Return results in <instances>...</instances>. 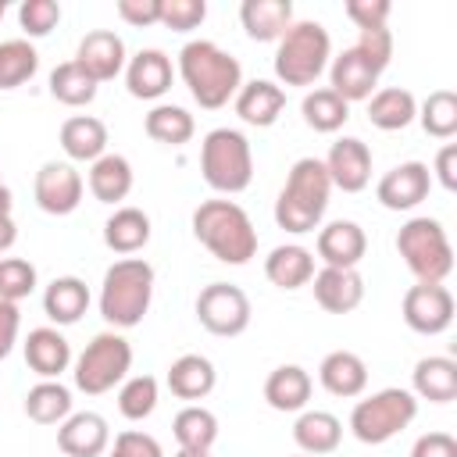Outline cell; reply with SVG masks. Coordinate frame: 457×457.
Returning <instances> with one entry per match:
<instances>
[{"label":"cell","mask_w":457,"mask_h":457,"mask_svg":"<svg viewBox=\"0 0 457 457\" xmlns=\"http://www.w3.org/2000/svg\"><path fill=\"white\" fill-rule=\"evenodd\" d=\"M179 75H182L189 96L207 111H218L228 100H236V93L243 86L239 61L211 39H193L179 50Z\"/></svg>","instance_id":"1"},{"label":"cell","mask_w":457,"mask_h":457,"mask_svg":"<svg viewBox=\"0 0 457 457\" xmlns=\"http://www.w3.org/2000/svg\"><path fill=\"white\" fill-rule=\"evenodd\" d=\"M193 236L221 264H246L257 253V228L236 200H204L193 211Z\"/></svg>","instance_id":"2"},{"label":"cell","mask_w":457,"mask_h":457,"mask_svg":"<svg viewBox=\"0 0 457 457\" xmlns=\"http://www.w3.org/2000/svg\"><path fill=\"white\" fill-rule=\"evenodd\" d=\"M328 193H332V182H328V171L318 157H300L293 168H289V179L275 200V221L278 228L286 232H314L325 207H328Z\"/></svg>","instance_id":"3"},{"label":"cell","mask_w":457,"mask_h":457,"mask_svg":"<svg viewBox=\"0 0 457 457\" xmlns=\"http://www.w3.org/2000/svg\"><path fill=\"white\" fill-rule=\"evenodd\" d=\"M154 300V268L143 257H121L104 271L100 314L114 328H132L146 318Z\"/></svg>","instance_id":"4"},{"label":"cell","mask_w":457,"mask_h":457,"mask_svg":"<svg viewBox=\"0 0 457 457\" xmlns=\"http://www.w3.org/2000/svg\"><path fill=\"white\" fill-rule=\"evenodd\" d=\"M332 39L321 21H293L275 50V75L282 86H314L328 68Z\"/></svg>","instance_id":"5"},{"label":"cell","mask_w":457,"mask_h":457,"mask_svg":"<svg viewBox=\"0 0 457 457\" xmlns=\"http://www.w3.org/2000/svg\"><path fill=\"white\" fill-rule=\"evenodd\" d=\"M200 171L214 193H243L253 182V150L239 129H211L200 143Z\"/></svg>","instance_id":"6"},{"label":"cell","mask_w":457,"mask_h":457,"mask_svg":"<svg viewBox=\"0 0 457 457\" xmlns=\"http://www.w3.org/2000/svg\"><path fill=\"white\" fill-rule=\"evenodd\" d=\"M418 414V396L411 389H378L364 400L353 403L350 411V432L364 443V446H382L389 443L396 432H403Z\"/></svg>","instance_id":"7"},{"label":"cell","mask_w":457,"mask_h":457,"mask_svg":"<svg viewBox=\"0 0 457 457\" xmlns=\"http://www.w3.org/2000/svg\"><path fill=\"white\" fill-rule=\"evenodd\" d=\"M396 250L418 282H443L453 271V246L436 218H411L396 232Z\"/></svg>","instance_id":"8"},{"label":"cell","mask_w":457,"mask_h":457,"mask_svg":"<svg viewBox=\"0 0 457 457\" xmlns=\"http://www.w3.org/2000/svg\"><path fill=\"white\" fill-rule=\"evenodd\" d=\"M132 368V346L118 332H100L86 343V350L75 361V386L86 396H100L114 389Z\"/></svg>","instance_id":"9"},{"label":"cell","mask_w":457,"mask_h":457,"mask_svg":"<svg viewBox=\"0 0 457 457\" xmlns=\"http://www.w3.org/2000/svg\"><path fill=\"white\" fill-rule=\"evenodd\" d=\"M250 296L232 282H211L196 296V318L211 336H239L250 325Z\"/></svg>","instance_id":"10"},{"label":"cell","mask_w":457,"mask_h":457,"mask_svg":"<svg viewBox=\"0 0 457 457\" xmlns=\"http://www.w3.org/2000/svg\"><path fill=\"white\" fill-rule=\"evenodd\" d=\"M403 321L421 336H439L453 321V293L443 282H418L403 293Z\"/></svg>","instance_id":"11"},{"label":"cell","mask_w":457,"mask_h":457,"mask_svg":"<svg viewBox=\"0 0 457 457\" xmlns=\"http://www.w3.org/2000/svg\"><path fill=\"white\" fill-rule=\"evenodd\" d=\"M82 189H86L82 186V175L68 161H46L36 171V182H32V193H36L39 211H46L54 218L71 214L82 204Z\"/></svg>","instance_id":"12"},{"label":"cell","mask_w":457,"mask_h":457,"mask_svg":"<svg viewBox=\"0 0 457 457\" xmlns=\"http://www.w3.org/2000/svg\"><path fill=\"white\" fill-rule=\"evenodd\" d=\"M428 189H432V171H428V164H421V161H403V164L389 168V171L378 179L375 196H378V204H382L386 211H411V207H418V204L428 196Z\"/></svg>","instance_id":"13"},{"label":"cell","mask_w":457,"mask_h":457,"mask_svg":"<svg viewBox=\"0 0 457 457\" xmlns=\"http://www.w3.org/2000/svg\"><path fill=\"white\" fill-rule=\"evenodd\" d=\"M328 171V182L343 193H361L371 182V150L357 136H343L332 143L328 157L321 161Z\"/></svg>","instance_id":"14"},{"label":"cell","mask_w":457,"mask_h":457,"mask_svg":"<svg viewBox=\"0 0 457 457\" xmlns=\"http://www.w3.org/2000/svg\"><path fill=\"white\" fill-rule=\"evenodd\" d=\"M75 64L100 86V82H111L114 75H121L125 68V43L118 32L111 29H96V32H86L79 50H75Z\"/></svg>","instance_id":"15"},{"label":"cell","mask_w":457,"mask_h":457,"mask_svg":"<svg viewBox=\"0 0 457 457\" xmlns=\"http://www.w3.org/2000/svg\"><path fill=\"white\" fill-rule=\"evenodd\" d=\"M57 446L64 457H100L111 446V428L107 418L96 411H79L68 414L57 425Z\"/></svg>","instance_id":"16"},{"label":"cell","mask_w":457,"mask_h":457,"mask_svg":"<svg viewBox=\"0 0 457 457\" xmlns=\"http://www.w3.org/2000/svg\"><path fill=\"white\" fill-rule=\"evenodd\" d=\"M171 79H175V68H171V57L157 46H146L139 50L129 64H125V86L136 100H157L171 89Z\"/></svg>","instance_id":"17"},{"label":"cell","mask_w":457,"mask_h":457,"mask_svg":"<svg viewBox=\"0 0 457 457\" xmlns=\"http://www.w3.org/2000/svg\"><path fill=\"white\" fill-rule=\"evenodd\" d=\"M314 300L328 314H350L364 300V278L357 268H321L314 278Z\"/></svg>","instance_id":"18"},{"label":"cell","mask_w":457,"mask_h":457,"mask_svg":"<svg viewBox=\"0 0 457 457\" xmlns=\"http://www.w3.org/2000/svg\"><path fill=\"white\" fill-rule=\"evenodd\" d=\"M378 68L361 54V50H353V46H346L339 57H332V68H328V79H332V93L336 96H343L346 104H353V100H368L371 96V89H375V82H378Z\"/></svg>","instance_id":"19"},{"label":"cell","mask_w":457,"mask_h":457,"mask_svg":"<svg viewBox=\"0 0 457 457\" xmlns=\"http://www.w3.org/2000/svg\"><path fill=\"white\" fill-rule=\"evenodd\" d=\"M364 253H368V236L357 221L339 218L318 232V257L325 261V268H357Z\"/></svg>","instance_id":"20"},{"label":"cell","mask_w":457,"mask_h":457,"mask_svg":"<svg viewBox=\"0 0 457 457\" xmlns=\"http://www.w3.org/2000/svg\"><path fill=\"white\" fill-rule=\"evenodd\" d=\"M239 21L250 39L278 43L286 36V29L293 25V4L289 0H243Z\"/></svg>","instance_id":"21"},{"label":"cell","mask_w":457,"mask_h":457,"mask_svg":"<svg viewBox=\"0 0 457 457\" xmlns=\"http://www.w3.org/2000/svg\"><path fill=\"white\" fill-rule=\"evenodd\" d=\"M286 107V93L282 86L268 82V79H253V82H243L239 93H236V114L246 121V125H257V129H268L278 121Z\"/></svg>","instance_id":"22"},{"label":"cell","mask_w":457,"mask_h":457,"mask_svg":"<svg viewBox=\"0 0 457 457\" xmlns=\"http://www.w3.org/2000/svg\"><path fill=\"white\" fill-rule=\"evenodd\" d=\"M318 378H321V386H325L332 396L353 400V396H361L364 386H368V364H364L353 350H332V353H325V361L318 364Z\"/></svg>","instance_id":"23"},{"label":"cell","mask_w":457,"mask_h":457,"mask_svg":"<svg viewBox=\"0 0 457 457\" xmlns=\"http://www.w3.org/2000/svg\"><path fill=\"white\" fill-rule=\"evenodd\" d=\"M25 364H29L39 378H57V375L68 371V364H71V346H68V339H64L57 328H50V325L32 328L29 339H25Z\"/></svg>","instance_id":"24"},{"label":"cell","mask_w":457,"mask_h":457,"mask_svg":"<svg viewBox=\"0 0 457 457\" xmlns=\"http://www.w3.org/2000/svg\"><path fill=\"white\" fill-rule=\"evenodd\" d=\"M264 275L278 289H300L314 278V253L300 243H282L264 257Z\"/></svg>","instance_id":"25"},{"label":"cell","mask_w":457,"mask_h":457,"mask_svg":"<svg viewBox=\"0 0 457 457\" xmlns=\"http://www.w3.org/2000/svg\"><path fill=\"white\" fill-rule=\"evenodd\" d=\"M61 150L71 161H100L107 154V125L93 114H75L61 125Z\"/></svg>","instance_id":"26"},{"label":"cell","mask_w":457,"mask_h":457,"mask_svg":"<svg viewBox=\"0 0 457 457\" xmlns=\"http://www.w3.org/2000/svg\"><path fill=\"white\" fill-rule=\"evenodd\" d=\"M89 307V286L79 275H61L43 293V311L54 325H75Z\"/></svg>","instance_id":"27"},{"label":"cell","mask_w":457,"mask_h":457,"mask_svg":"<svg viewBox=\"0 0 457 457\" xmlns=\"http://www.w3.org/2000/svg\"><path fill=\"white\" fill-rule=\"evenodd\" d=\"M214 382H218V371L204 353H182L168 368V389L179 400H204L214 389Z\"/></svg>","instance_id":"28"},{"label":"cell","mask_w":457,"mask_h":457,"mask_svg":"<svg viewBox=\"0 0 457 457\" xmlns=\"http://www.w3.org/2000/svg\"><path fill=\"white\" fill-rule=\"evenodd\" d=\"M414 396L428 403H450L457 400V361L453 357H421L414 364Z\"/></svg>","instance_id":"29"},{"label":"cell","mask_w":457,"mask_h":457,"mask_svg":"<svg viewBox=\"0 0 457 457\" xmlns=\"http://www.w3.org/2000/svg\"><path fill=\"white\" fill-rule=\"evenodd\" d=\"M264 400H268V407L286 411V414L303 411L307 400H311V375H307L300 364H282V368H275V371L268 375V382H264Z\"/></svg>","instance_id":"30"},{"label":"cell","mask_w":457,"mask_h":457,"mask_svg":"<svg viewBox=\"0 0 457 457\" xmlns=\"http://www.w3.org/2000/svg\"><path fill=\"white\" fill-rule=\"evenodd\" d=\"M293 439L307 457H321L332 453L343 439V421L328 411H303L293 425Z\"/></svg>","instance_id":"31"},{"label":"cell","mask_w":457,"mask_h":457,"mask_svg":"<svg viewBox=\"0 0 457 457\" xmlns=\"http://www.w3.org/2000/svg\"><path fill=\"white\" fill-rule=\"evenodd\" d=\"M104 243L114 253H136L150 243V214L139 207H118L104 221Z\"/></svg>","instance_id":"32"},{"label":"cell","mask_w":457,"mask_h":457,"mask_svg":"<svg viewBox=\"0 0 457 457\" xmlns=\"http://www.w3.org/2000/svg\"><path fill=\"white\" fill-rule=\"evenodd\" d=\"M418 118V100L411 89H400V86H389V89H378L368 104V121L382 132H396V129H407L411 121Z\"/></svg>","instance_id":"33"},{"label":"cell","mask_w":457,"mask_h":457,"mask_svg":"<svg viewBox=\"0 0 457 457\" xmlns=\"http://www.w3.org/2000/svg\"><path fill=\"white\" fill-rule=\"evenodd\" d=\"M89 193L100 204H118L132 193V164L121 154H104L89 168Z\"/></svg>","instance_id":"34"},{"label":"cell","mask_w":457,"mask_h":457,"mask_svg":"<svg viewBox=\"0 0 457 457\" xmlns=\"http://www.w3.org/2000/svg\"><path fill=\"white\" fill-rule=\"evenodd\" d=\"M25 414L36 425H61L71 414V389L61 386L57 378H43L29 389L25 396Z\"/></svg>","instance_id":"35"},{"label":"cell","mask_w":457,"mask_h":457,"mask_svg":"<svg viewBox=\"0 0 457 457\" xmlns=\"http://www.w3.org/2000/svg\"><path fill=\"white\" fill-rule=\"evenodd\" d=\"M143 129L154 143H168V146H182L193 139L196 132V121L186 107H175V104H157L146 118H143Z\"/></svg>","instance_id":"36"},{"label":"cell","mask_w":457,"mask_h":457,"mask_svg":"<svg viewBox=\"0 0 457 457\" xmlns=\"http://www.w3.org/2000/svg\"><path fill=\"white\" fill-rule=\"evenodd\" d=\"M171 432H175V439H179L182 450H211L214 439H218V418L207 407L189 403V407H182L175 414Z\"/></svg>","instance_id":"37"},{"label":"cell","mask_w":457,"mask_h":457,"mask_svg":"<svg viewBox=\"0 0 457 457\" xmlns=\"http://www.w3.org/2000/svg\"><path fill=\"white\" fill-rule=\"evenodd\" d=\"M303 111V121L314 129V132H339L350 118V104L343 96H336L332 89H314L303 96L300 104Z\"/></svg>","instance_id":"38"},{"label":"cell","mask_w":457,"mask_h":457,"mask_svg":"<svg viewBox=\"0 0 457 457\" xmlns=\"http://www.w3.org/2000/svg\"><path fill=\"white\" fill-rule=\"evenodd\" d=\"M39 68V54L29 39H4L0 43V89L25 86Z\"/></svg>","instance_id":"39"},{"label":"cell","mask_w":457,"mask_h":457,"mask_svg":"<svg viewBox=\"0 0 457 457\" xmlns=\"http://www.w3.org/2000/svg\"><path fill=\"white\" fill-rule=\"evenodd\" d=\"M50 93H54V100H61L68 107H86L96 100V82L75 61H64L50 71Z\"/></svg>","instance_id":"40"},{"label":"cell","mask_w":457,"mask_h":457,"mask_svg":"<svg viewBox=\"0 0 457 457\" xmlns=\"http://www.w3.org/2000/svg\"><path fill=\"white\" fill-rule=\"evenodd\" d=\"M418 121L428 136L436 139H450L457 132V93L450 89H436L425 96L421 111H418Z\"/></svg>","instance_id":"41"},{"label":"cell","mask_w":457,"mask_h":457,"mask_svg":"<svg viewBox=\"0 0 457 457\" xmlns=\"http://www.w3.org/2000/svg\"><path fill=\"white\" fill-rule=\"evenodd\" d=\"M154 407H157V378L154 375H136V378L121 382V389H118V411L129 421L150 418Z\"/></svg>","instance_id":"42"},{"label":"cell","mask_w":457,"mask_h":457,"mask_svg":"<svg viewBox=\"0 0 457 457\" xmlns=\"http://www.w3.org/2000/svg\"><path fill=\"white\" fill-rule=\"evenodd\" d=\"M36 289V268L25 257H0V300L18 303Z\"/></svg>","instance_id":"43"},{"label":"cell","mask_w":457,"mask_h":457,"mask_svg":"<svg viewBox=\"0 0 457 457\" xmlns=\"http://www.w3.org/2000/svg\"><path fill=\"white\" fill-rule=\"evenodd\" d=\"M18 21H21V32L32 39L50 36V29L61 21V4L57 0H25L18 7Z\"/></svg>","instance_id":"44"},{"label":"cell","mask_w":457,"mask_h":457,"mask_svg":"<svg viewBox=\"0 0 457 457\" xmlns=\"http://www.w3.org/2000/svg\"><path fill=\"white\" fill-rule=\"evenodd\" d=\"M207 18V4L204 0H161V18L157 25L171 29V32H189Z\"/></svg>","instance_id":"45"},{"label":"cell","mask_w":457,"mask_h":457,"mask_svg":"<svg viewBox=\"0 0 457 457\" xmlns=\"http://www.w3.org/2000/svg\"><path fill=\"white\" fill-rule=\"evenodd\" d=\"M353 50H361L378 71H386L389 61H393V32H389L386 25H378V29H361Z\"/></svg>","instance_id":"46"},{"label":"cell","mask_w":457,"mask_h":457,"mask_svg":"<svg viewBox=\"0 0 457 457\" xmlns=\"http://www.w3.org/2000/svg\"><path fill=\"white\" fill-rule=\"evenodd\" d=\"M107 457H164V453H161V443L150 432L125 428V432L114 436V446H111Z\"/></svg>","instance_id":"47"},{"label":"cell","mask_w":457,"mask_h":457,"mask_svg":"<svg viewBox=\"0 0 457 457\" xmlns=\"http://www.w3.org/2000/svg\"><path fill=\"white\" fill-rule=\"evenodd\" d=\"M389 11H393L389 0H346V18L357 29H378V25H386Z\"/></svg>","instance_id":"48"},{"label":"cell","mask_w":457,"mask_h":457,"mask_svg":"<svg viewBox=\"0 0 457 457\" xmlns=\"http://www.w3.org/2000/svg\"><path fill=\"white\" fill-rule=\"evenodd\" d=\"M118 14H121V21H129L136 29H146V25H157L161 0H118Z\"/></svg>","instance_id":"49"},{"label":"cell","mask_w":457,"mask_h":457,"mask_svg":"<svg viewBox=\"0 0 457 457\" xmlns=\"http://www.w3.org/2000/svg\"><path fill=\"white\" fill-rule=\"evenodd\" d=\"M411 457H457V439L450 432H425L414 439Z\"/></svg>","instance_id":"50"},{"label":"cell","mask_w":457,"mask_h":457,"mask_svg":"<svg viewBox=\"0 0 457 457\" xmlns=\"http://www.w3.org/2000/svg\"><path fill=\"white\" fill-rule=\"evenodd\" d=\"M18 328H21L18 303L0 300V361H4V357L14 350V343H18Z\"/></svg>","instance_id":"51"},{"label":"cell","mask_w":457,"mask_h":457,"mask_svg":"<svg viewBox=\"0 0 457 457\" xmlns=\"http://www.w3.org/2000/svg\"><path fill=\"white\" fill-rule=\"evenodd\" d=\"M436 179L443 182V189H457V143H446L436 154Z\"/></svg>","instance_id":"52"},{"label":"cell","mask_w":457,"mask_h":457,"mask_svg":"<svg viewBox=\"0 0 457 457\" xmlns=\"http://www.w3.org/2000/svg\"><path fill=\"white\" fill-rule=\"evenodd\" d=\"M14 239H18V228H14L11 214H0V253H4V250H11V246H14Z\"/></svg>","instance_id":"53"},{"label":"cell","mask_w":457,"mask_h":457,"mask_svg":"<svg viewBox=\"0 0 457 457\" xmlns=\"http://www.w3.org/2000/svg\"><path fill=\"white\" fill-rule=\"evenodd\" d=\"M0 214H11V189L4 186V179H0Z\"/></svg>","instance_id":"54"},{"label":"cell","mask_w":457,"mask_h":457,"mask_svg":"<svg viewBox=\"0 0 457 457\" xmlns=\"http://www.w3.org/2000/svg\"><path fill=\"white\" fill-rule=\"evenodd\" d=\"M175 457H211V450H179Z\"/></svg>","instance_id":"55"},{"label":"cell","mask_w":457,"mask_h":457,"mask_svg":"<svg viewBox=\"0 0 457 457\" xmlns=\"http://www.w3.org/2000/svg\"><path fill=\"white\" fill-rule=\"evenodd\" d=\"M4 14H7V0H0V18H4Z\"/></svg>","instance_id":"56"}]
</instances>
